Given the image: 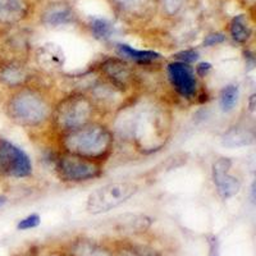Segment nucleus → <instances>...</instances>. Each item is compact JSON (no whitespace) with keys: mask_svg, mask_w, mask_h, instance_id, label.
Returning <instances> with one entry per match:
<instances>
[{"mask_svg":"<svg viewBox=\"0 0 256 256\" xmlns=\"http://www.w3.org/2000/svg\"><path fill=\"white\" fill-rule=\"evenodd\" d=\"M6 201H8V198L6 196H0V208H3L6 204Z\"/></svg>","mask_w":256,"mask_h":256,"instance_id":"nucleus-28","label":"nucleus"},{"mask_svg":"<svg viewBox=\"0 0 256 256\" xmlns=\"http://www.w3.org/2000/svg\"><path fill=\"white\" fill-rule=\"evenodd\" d=\"M209 244H210V255L209 256H219V252H218L219 244H218V241H216V237H212V238L210 240Z\"/></svg>","mask_w":256,"mask_h":256,"instance_id":"nucleus-27","label":"nucleus"},{"mask_svg":"<svg viewBox=\"0 0 256 256\" xmlns=\"http://www.w3.org/2000/svg\"><path fill=\"white\" fill-rule=\"evenodd\" d=\"M26 14V0H0V22L16 24Z\"/></svg>","mask_w":256,"mask_h":256,"instance_id":"nucleus-13","label":"nucleus"},{"mask_svg":"<svg viewBox=\"0 0 256 256\" xmlns=\"http://www.w3.org/2000/svg\"><path fill=\"white\" fill-rule=\"evenodd\" d=\"M170 132L172 120L169 112L156 102L142 99L120 110L113 134H120L122 140L131 142L138 152L150 154L166 145Z\"/></svg>","mask_w":256,"mask_h":256,"instance_id":"nucleus-1","label":"nucleus"},{"mask_svg":"<svg viewBox=\"0 0 256 256\" xmlns=\"http://www.w3.org/2000/svg\"><path fill=\"white\" fill-rule=\"evenodd\" d=\"M42 24L48 27H62L70 24L74 20V14H73L72 9L63 4H56V6H50L49 8L42 13L41 17Z\"/></svg>","mask_w":256,"mask_h":256,"instance_id":"nucleus-12","label":"nucleus"},{"mask_svg":"<svg viewBox=\"0 0 256 256\" xmlns=\"http://www.w3.org/2000/svg\"><path fill=\"white\" fill-rule=\"evenodd\" d=\"M230 35L237 44H248L252 36V28L244 14H238L230 20Z\"/></svg>","mask_w":256,"mask_h":256,"instance_id":"nucleus-17","label":"nucleus"},{"mask_svg":"<svg viewBox=\"0 0 256 256\" xmlns=\"http://www.w3.org/2000/svg\"><path fill=\"white\" fill-rule=\"evenodd\" d=\"M233 162L230 158L219 156L212 164V180L216 194L223 200L234 198L241 191L242 182L232 173Z\"/></svg>","mask_w":256,"mask_h":256,"instance_id":"nucleus-8","label":"nucleus"},{"mask_svg":"<svg viewBox=\"0 0 256 256\" xmlns=\"http://www.w3.org/2000/svg\"><path fill=\"white\" fill-rule=\"evenodd\" d=\"M99 110L88 94L73 92L54 105L50 123L58 134H64L95 122Z\"/></svg>","mask_w":256,"mask_h":256,"instance_id":"nucleus-4","label":"nucleus"},{"mask_svg":"<svg viewBox=\"0 0 256 256\" xmlns=\"http://www.w3.org/2000/svg\"><path fill=\"white\" fill-rule=\"evenodd\" d=\"M118 8L126 12H137L145 6L146 0H113Z\"/></svg>","mask_w":256,"mask_h":256,"instance_id":"nucleus-22","label":"nucleus"},{"mask_svg":"<svg viewBox=\"0 0 256 256\" xmlns=\"http://www.w3.org/2000/svg\"><path fill=\"white\" fill-rule=\"evenodd\" d=\"M173 56H174V59L177 62H180V63H184V64H188V66H191V64L196 63V62L198 60V58H200V54H198V50H195V49H187V50H182V52H176Z\"/></svg>","mask_w":256,"mask_h":256,"instance_id":"nucleus-21","label":"nucleus"},{"mask_svg":"<svg viewBox=\"0 0 256 256\" xmlns=\"http://www.w3.org/2000/svg\"><path fill=\"white\" fill-rule=\"evenodd\" d=\"M36 59L40 66L48 70H58L64 63L63 52L54 44H48L40 48Z\"/></svg>","mask_w":256,"mask_h":256,"instance_id":"nucleus-15","label":"nucleus"},{"mask_svg":"<svg viewBox=\"0 0 256 256\" xmlns=\"http://www.w3.org/2000/svg\"><path fill=\"white\" fill-rule=\"evenodd\" d=\"M163 3L166 12L169 14H174V13H177L180 10V6H182L184 0H163Z\"/></svg>","mask_w":256,"mask_h":256,"instance_id":"nucleus-25","label":"nucleus"},{"mask_svg":"<svg viewBox=\"0 0 256 256\" xmlns=\"http://www.w3.org/2000/svg\"><path fill=\"white\" fill-rule=\"evenodd\" d=\"M140 187L132 180H113L90 192L86 198V210L92 216L104 214L131 200Z\"/></svg>","mask_w":256,"mask_h":256,"instance_id":"nucleus-5","label":"nucleus"},{"mask_svg":"<svg viewBox=\"0 0 256 256\" xmlns=\"http://www.w3.org/2000/svg\"><path fill=\"white\" fill-rule=\"evenodd\" d=\"M114 141L116 137L112 128L99 120L58 134V145L62 152L102 163H105L113 154Z\"/></svg>","mask_w":256,"mask_h":256,"instance_id":"nucleus-2","label":"nucleus"},{"mask_svg":"<svg viewBox=\"0 0 256 256\" xmlns=\"http://www.w3.org/2000/svg\"><path fill=\"white\" fill-rule=\"evenodd\" d=\"M41 223V218L38 214L34 212V214H30L26 218L20 219L17 224V230H34V228L38 227Z\"/></svg>","mask_w":256,"mask_h":256,"instance_id":"nucleus-23","label":"nucleus"},{"mask_svg":"<svg viewBox=\"0 0 256 256\" xmlns=\"http://www.w3.org/2000/svg\"><path fill=\"white\" fill-rule=\"evenodd\" d=\"M104 163L77 155L62 152L56 159V173L64 184H88L102 177Z\"/></svg>","mask_w":256,"mask_h":256,"instance_id":"nucleus-6","label":"nucleus"},{"mask_svg":"<svg viewBox=\"0 0 256 256\" xmlns=\"http://www.w3.org/2000/svg\"><path fill=\"white\" fill-rule=\"evenodd\" d=\"M255 140V134L252 130L246 127H233L230 131L226 132L222 137L224 146L230 148H238V146L251 145Z\"/></svg>","mask_w":256,"mask_h":256,"instance_id":"nucleus-16","label":"nucleus"},{"mask_svg":"<svg viewBox=\"0 0 256 256\" xmlns=\"http://www.w3.org/2000/svg\"><path fill=\"white\" fill-rule=\"evenodd\" d=\"M169 84L184 99L192 100L198 96V80L191 66L180 62H172L166 66Z\"/></svg>","mask_w":256,"mask_h":256,"instance_id":"nucleus-9","label":"nucleus"},{"mask_svg":"<svg viewBox=\"0 0 256 256\" xmlns=\"http://www.w3.org/2000/svg\"><path fill=\"white\" fill-rule=\"evenodd\" d=\"M90 30L94 38L100 41L109 40L114 34L113 24L105 18H92L90 20Z\"/></svg>","mask_w":256,"mask_h":256,"instance_id":"nucleus-19","label":"nucleus"},{"mask_svg":"<svg viewBox=\"0 0 256 256\" xmlns=\"http://www.w3.org/2000/svg\"><path fill=\"white\" fill-rule=\"evenodd\" d=\"M116 50L122 59H127L138 66H150L162 59V54L152 50H138L127 44H116Z\"/></svg>","mask_w":256,"mask_h":256,"instance_id":"nucleus-11","label":"nucleus"},{"mask_svg":"<svg viewBox=\"0 0 256 256\" xmlns=\"http://www.w3.org/2000/svg\"><path fill=\"white\" fill-rule=\"evenodd\" d=\"M210 70H212V64L206 63V62H201V63H198V66H196L194 72H195L196 76L204 78L205 76H208V73H209Z\"/></svg>","mask_w":256,"mask_h":256,"instance_id":"nucleus-26","label":"nucleus"},{"mask_svg":"<svg viewBox=\"0 0 256 256\" xmlns=\"http://www.w3.org/2000/svg\"><path fill=\"white\" fill-rule=\"evenodd\" d=\"M74 251L78 256H104L105 251L96 244L88 241H78L74 246Z\"/></svg>","mask_w":256,"mask_h":256,"instance_id":"nucleus-20","label":"nucleus"},{"mask_svg":"<svg viewBox=\"0 0 256 256\" xmlns=\"http://www.w3.org/2000/svg\"><path fill=\"white\" fill-rule=\"evenodd\" d=\"M54 104L40 88L22 86L8 100L6 113L17 124L26 128H38L52 120Z\"/></svg>","mask_w":256,"mask_h":256,"instance_id":"nucleus-3","label":"nucleus"},{"mask_svg":"<svg viewBox=\"0 0 256 256\" xmlns=\"http://www.w3.org/2000/svg\"><path fill=\"white\" fill-rule=\"evenodd\" d=\"M240 88L237 84H227L219 92V106L224 113H230L238 104Z\"/></svg>","mask_w":256,"mask_h":256,"instance_id":"nucleus-18","label":"nucleus"},{"mask_svg":"<svg viewBox=\"0 0 256 256\" xmlns=\"http://www.w3.org/2000/svg\"><path fill=\"white\" fill-rule=\"evenodd\" d=\"M34 166L28 155L10 141L0 140V176L12 178H28Z\"/></svg>","mask_w":256,"mask_h":256,"instance_id":"nucleus-7","label":"nucleus"},{"mask_svg":"<svg viewBox=\"0 0 256 256\" xmlns=\"http://www.w3.org/2000/svg\"><path fill=\"white\" fill-rule=\"evenodd\" d=\"M102 78L118 90L124 91L130 88L134 82V70L122 58H106L100 63L99 67Z\"/></svg>","mask_w":256,"mask_h":256,"instance_id":"nucleus-10","label":"nucleus"},{"mask_svg":"<svg viewBox=\"0 0 256 256\" xmlns=\"http://www.w3.org/2000/svg\"><path fill=\"white\" fill-rule=\"evenodd\" d=\"M0 80L10 88H22L30 80L28 70L20 63H10L2 70Z\"/></svg>","mask_w":256,"mask_h":256,"instance_id":"nucleus-14","label":"nucleus"},{"mask_svg":"<svg viewBox=\"0 0 256 256\" xmlns=\"http://www.w3.org/2000/svg\"><path fill=\"white\" fill-rule=\"evenodd\" d=\"M224 41H226V35L224 34H222V32H212V34H209L208 36H205L202 45L205 48H210L214 46V45L222 44Z\"/></svg>","mask_w":256,"mask_h":256,"instance_id":"nucleus-24","label":"nucleus"}]
</instances>
